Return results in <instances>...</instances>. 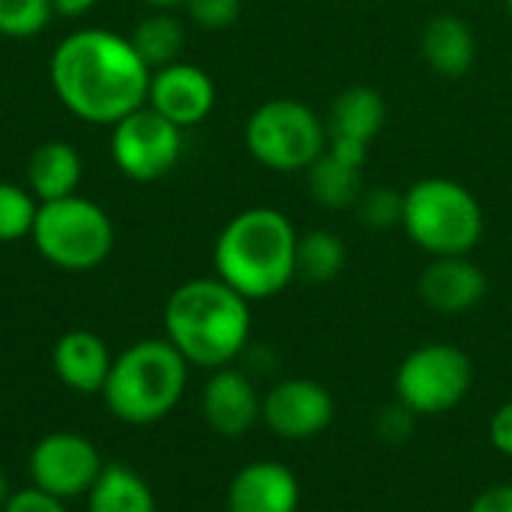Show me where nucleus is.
<instances>
[{"label":"nucleus","mask_w":512,"mask_h":512,"mask_svg":"<svg viewBox=\"0 0 512 512\" xmlns=\"http://www.w3.org/2000/svg\"><path fill=\"white\" fill-rule=\"evenodd\" d=\"M51 87L63 108L99 126H114L147 102L150 69L129 36L84 27L63 36L51 54Z\"/></svg>","instance_id":"f257e3e1"},{"label":"nucleus","mask_w":512,"mask_h":512,"mask_svg":"<svg viewBox=\"0 0 512 512\" xmlns=\"http://www.w3.org/2000/svg\"><path fill=\"white\" fill-rule=\"evenodd\" d=\"M165 339L189 366H231L249 345L252 312L249 300L219 276H201L177 285L162 312Z\"/></svg>","instance_id":"f03ea898"},{"label":"nucleus","mask_w":512,"mask_h":512,"mask_svg":"<svg viewBox=\"0 0 512 512\" xmlns=\"http://www.w3.org/2000/svg\"><path fill=\"white\" fill-rule=\"evenodd\" d=\"M297 240L300 234L282 210H240L213 243L216 276L249 303L276 297L297 279Z\"/></svg>","instance_id":"7ed1b4c3"},{"label":"nucleus","mask_w":512,"mask_h":512,"mask_svg":"<svg viewBox=\"0 0 512 512\" xmlns=\"http://www.w3.org/2000/svg\"><path fill=\"white\" fill-rule=\"evenodd\" d=\"M186 384L189 363L162 336L141 339L120 351L99 396L114 420L126 426H153L180 405Z\"/></svg>","instance_id":"20e7f679"},{"label":"nucleus","mask_w":512,"mask_h":512,"mask_svg":"<svg viewBox=\"0 0 512 512\" xmlns=\"http://www.w3.org/2000/svg\"><path fill=\"white\" fill-rule=\"evenodd\" d=\"M402 231L432 258L471 255L486 231L480 201L450 177H423L405 189Z\"/></svg>","instance_id":"39448f33"},{"label":"nucleus","mask_w":512,"mask_h":512,"mask_svg":"<svg viewBox=\"0 0 512 512\" xmlns=\"http://www.w3.org/2000/svg\"><path fill=\"white\" fill-rule=\"evenodd\" d=\"M36 252L57 270H96L114 252V222L90 198L66 195L42 201L30 231Z\"/></svg>","instance_id":"423d86ee"},{"label":"nucleus","mask_w":512,"mask_h":512,"mask_svg":"<svg viewBox=\"0 0 512 512\" xmlns=\"http://www.w3.org/2000/svg\"><path fill=\"white\" fill-rule=\"evenodd\" d=\"M246 150L270 171H306L327 150L324 120L297 99H270L246 120Z\"/></svg>","instance_id":"0eeeda50"},{"label":"nucleus","mask_w":512,"mask_h":512,"mask_svg":"<svg viewBox=\"0 0 512 512\" xmlns=\"http://www.w3.org/2000/svg\"><path fill=\"white\" fill-rule=\"evenodd\" d=\"M474 384L471 357L450 342H429L414 348L396 372V402L417 417L447 414L462 405Z\"/></svg>","instance_id":"6e6552de"},{"label":"nucleus","mask_w":512,"mask_h":512,"mask_svg":"<svg viewBox=\"0 0 512 512\" xmlns=\"http://www.w3.org/2000/svg\"><path fill=\"white\" fill-rule=\"evenodd\" d=\"M183 153V129L153 111L147 102L111 126V159L138 183L162 180L174 171Z\"/></svg>","instance_id":"1a4fd4ad"},{"label":"nucleus","mask_w":512,"mask_h":512,"mask_svg":"<svg viewBox=\"0 0 512 512\" xmlns=\"http://www.w3.org/2000/svg\"><path fill=\"white\" fill-rule=\"evenodd\" d=\"M102 468H105L102 453L87 435L78 432H51L39 438L27 459L30 486L63 504L75 498H87Z\"/></svg>","instance_id":"9d476101"},{"label":"nucleus","mask_w":512,"mask_h":512,"mask_svg":"<svg viewBox=\"0 0 512 512\" xmlns=\"http://www.w3.org/2000/svg\"><path fill=\"white\" fill-rule=\"evenodd\" d=\"M333 393L312 378H285L261 396V423L285 441H309L330 429Z\"/></svg>","instance_id":"9b49d317"},{"label":"nucleus","mask_w":512,"mask_h":512,"mask_svg":"<svg viewBox=\"0 0 512 512\" xmlns=\"http://www.w3.org/2000/svg\"><path fill=\"white\" fill-rule=\"evenodd\" d=\"M147 105L162 117H168L174 126L189 129L207 120V114L213 111L216 84L201 66L177 60L150 72Z\"/></svg>","instance_id":"f8f14e48"},{"label":"nucleus","mask_w":512,"mask_h":512,"mask_svg":"<svg viewBox=\"0 0 512 512\" xmlns=\"http://www.w3.org/2000/svg\"><path fill=\"white\" fill-rule=\"evenodd\" d=\"M201 417L222 438H240L261 423V393L243 369H213L201 390Z\"/></svg>","instance_id":"ddd939ff"},{"label":"nucleus","mask_w":512,"mask_h":512,"mask_svg":"<svg viewBox=\"0 0 512 512\" xmlns=\"http://www.w3.org/2000/svg\"><path fill=\"white\" fill-rule=\"evenodd\" d=\"M417 291L432 312L465 315L477 309L489 294V276L468 255L432 258L420 273Z\"/></svg>","instance_id":"4468645a"},{"label":"nucleus","mask_w":512,"mask_h":512,"mask_svg":"<svg viewBox=\"0 0 512 512\" xmlns=\"http://www.w3.org/2000/svg\"><path fill=\"white\" fill-rule=\"evenodd\" d=\"M228 512H297L300 510V480L297 474L273 459H258L243 465L225 492Z\"/></svg>","instance_id":"2eb2a0df"},{"label":"nucleus","mask_w":512,"mask_h":512,"mask_svg":"<svg viewBox=\"0 0 512 512\" xmlns=\"http://www.w3.org/2000/svg\"><path fill=\"white\" fill-rule=\"evenodd\" d=\"M111 363L114 357L105 339L96 336L93 330H66L51 351V366L57 381L81 396L102 393Z\"/></svg>","instance_id":"dca6fc26"},{"label":"nucleus","mask_w":512,"mask_h":512,"mask_svg":"<svg viewBox=\"0 0 512 512\" xmlns=\"http://www.w3.org/2000/svg\"><path fill=\"white\" fill-rule=\"evenodd\" d=\"M420 54L441 78H465L477 60V36L459 15H432L420 33Z\"/></svg>","instance_id":"f3484780"},{"label":"nucleus","mask_w":512,"mask_h":512,"mask_svg":"<svg viewBox=\"0 0 512 512\" xmlns=\"http://www.w3.org/2000/svg\"><path fill=\"white\" fill-rule=\"evenodd\" d=\"M384 123H387V102L369 84H354L342 90L324 117L327 141H357L366 147H372Z\"/></svg>","instance_id":"a211bd4d"},{"label":"nucleus","mask_w":512,"mask_h":512,"mask_svg":"<svg viewBox=\"0 0 512 512\" xmlns=\"http://www.w3.org/2000/svg\"><path fill=\"white\" fill-rule=\"evenodd\" d=\"M81 156L69 141H42L27 159V189L36 201H57L75 195L81 183Z\"/></svg>","instance_id":"6ab92c4d"},{"label":"nucleus","mask_w":512,"mask_h":512,"mask_svg":"<svg viewBox=\"0 0 512 512\" xmlns=\"http://www.w3.org/2000/svg\"><path fill=\"white\" fill-rule=\"evenodd\" d=\"M87 512H156L150 483L129 465L105 462L99 480L87 492Z\"/></svg>","instance_id":"aec40b11"},{"label":"nucleus","mask_w":512,"mask_h":512,"mask_svg":"<svg viewBox=\"0 0 512 512\" xmlns=\"http://www.w3.org/2000/svg\"><path fill=\"white\" fill-rule=\"evenodd\" d=\"M306 186L315 204L327 210H354L360 201L366 183H363V168H354L333 153H321L306 171Z\"/></svg>","instance_id":"412c9836"},{"label":"nucleus","mask_w":512,"mask_h":512,"mask_svg":"<svg viewBox=\"0 0 512 512\" xmlns=\"http://www.w3.org/2000/svg\"><path fill=\"white\" fill-rule=\"evenodd\" d=\"M129 42L138 51V57L147 63V69L156 72V69L180 60L186 30H183V21L177 15H171V9H153L132 27Z\"/></svg>","instance_id":"4be33fe9"},{"label":"nucleus","mask_w":512,"mask_h":512,"mask_svg":"<svg viewBox=\"0 0 512 512\" xmlns=\"http://www.w3.org/2000/svg\"><path fill=\"white\" fill-rule=\"evenodd\" d=\"M348 264V246L336 231L315 228L297 240V279L309 285L333 282Z\"/></svg>","instance_id":"5701e85b"},{"label":"nucleus","mask_w":512,"mask_h":512,"mask_svg":"<svg viewBox=\"0 0 512 512\" xmlns=\"http://www.w3.org/2000/svg\"><path fill=\"white\" fill-rule=\"evenodd\" d=\"M39 201L27 186L0 180V243H15L30 237Z\"/></svg>","instance_id":"b1692460"},{"label":"nucleus","mask_w":512,"mask_h":512,"mask_svg":"<svg viewBox=\"0 0 512 512\" xmlns=\"http://www.w3.org/2000/svg\"><path fill=\"white\" fill-rule=\"evenodd\" d=\"M357 219L366 228L375 231H390V228H402V213H405V192L390 189V186H366L360 201L354 204Z\"/></svg>","instance_id":"393cba45"},{"label":"nucleus","mask_w":512,"mask_h":512,"mask_svg":"<svg viewBox=\"0 0 512 512\" xmlns=\"http://www.w3.org/2000/svg\"><path fill=\"white\" fill-rule=\"evenodd\" d=\"M54 18L51 0H0V36L30 39Z\"/></svg>","instance_id":"a878e982"},{"label":"nucleus","mask_w":512,"mask_h":512,"mask_svg":"<svg viewBox=\"0 0 512 512\" xmlns=\"http://www.w3.org/2000/svg\"><path fill=\"white\" fill-rule=\"evenodd\" d=\"M189 18L204 30H228L243 12V0H183Z\"/></svg>","instance_id":"bb28decb"},{"label":"nucleus","mask_w":512,"mask_h":512,"mask_svg":"<svg viewBox=\"0 0 512 512\" xmlns=\"http://www.w3.org/2000/svg\"><path fill=\"white\" fill-rule=\"evenodd\" d=\"M414 426H417V414L408 411L402 402L384 408L381 417H378V435H381L387 444H405V441L411 438Z\"/></svg>","instance_id":"cd10ccee"},{"label":"nucleus","mask_w":512,"mask_h":512,"mask_svg":"<svg viewBox=\"0 0 512 512\" xmlns=\"http://www.w3.org/2000/svg\"><path fill=\"white\" fill-rule=\"evenodd\" d=\"M0 512H66V504L27 486V489H18L12 492V498L6 501V507Z\"/></svg>","instance_id":"c85d7f7f"},{"label":"nucleus","mask_w":512,"mask_h":512,"mask_svg":"<svg viewBox=\"0 0 512 512\" xmlns=\"http://www.w3.org/2000/svg\"><path fill=\"white\" fill-rule=\"evenodd\" d=\"M489 441L498 453L512 459V402H504L489 420Z\"/></svg>","instance_id":"c756f323"},{"label":"nucleus","mask_w":512,"mask_h":512,"mask_svg":"<svg viewBox=\"0 0 512 512\" xmlns=\"http://www.w3.org/2000/svg\"><path fill=\"white\" fill-rule=\"evenodd\" d=\"M468 512H512V486H492L480 492Z\"/></svg>","instance_id":"7c9ffc66"},{"label":"nucleus","mask_w":512,"mask_h":512,"mask_svg":"<svg viewBox=\"0 0 512 512\" xmlns=\"http://www.w3.org/2000/svg\"><path fill=\"white\" fill-rule=\"evenodd\" d=\"M99 0H51L54 6V15H63V18H81L87 15Z\"/></svg>","instance_id":"2f4dec72"},{"label":"nucleus","mask_w":512,"mask_h":512,"mask_svg":"<svg viewBox=\"0 0 512 512\" xmlns=\"http://www.w3.org/2000/svg\"><path fill=\"white\" fill-rule=\"evenodd\" d=\"M12 498V486H9V477L3 474V468H0V510L6 507V501Z\"/></svg>","instance_id":"473e14b6"},{"label":"nucleus","mask_w":512,"mask_h":512,"mask_svg":"<svg viewBox=\"0 0 512 512\" xmlns=\"http://www.w3.org/2000/svg\"><path fill=\"white\" fill-rule=\"evenodd\" d=\"M147 6H153V9H174V6H180L183 0H144Z\"/></svg>","instance_id":"72a5a7b5"},{"label":"nucleus","mask_w":512,"mask_h":512,"mask_svg":"<svg viewBox=\"0 0 512 512\" xmlns=\"http://www.w3.org/2000/svg\"><path fill=\"white\" fill-rule=\"evenodd\" d=\"M504 6H507V12H510V18H512V0H504Z\"/></svg>","instance_id":"f704fd0d"}]
</instances>
